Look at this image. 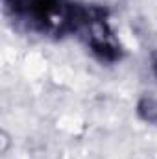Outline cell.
<instances>
[{
    "mask_svg": "<svg viewBox=\"0 0 157 159\" xmlns=\"http://www.w3.org/2000/svg\"><path fill=\"white\" fill-rule=\"evenodd\" d=\"M154 69H155V74H157V57L154 59Z\"/></svg>",
    "mask_w": 157,
    "mask_h": 159,
    "instance_id": "6da1fadb",
    "label": "cell"
}]
</instances>
